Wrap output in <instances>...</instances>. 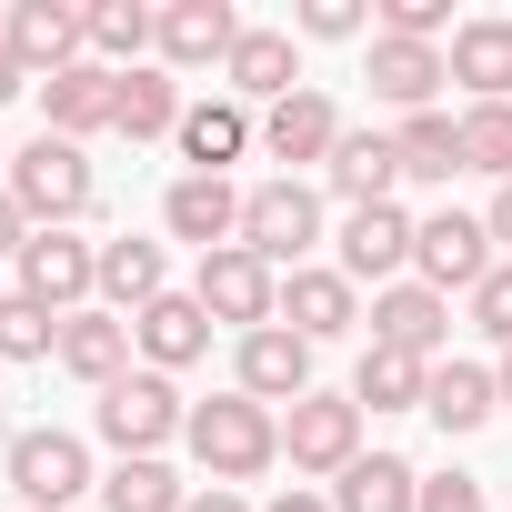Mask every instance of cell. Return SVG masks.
I'll list each match as a JSON object with an SVG mask.
<instances>
[{
    "label": "cell",
    "mask_w": 512,
    "mask_h": 512,
    "mask_svg": "<svg viewBox=\"0 0 512 512\" xmlns=\"http://www.w3.org/2000/svg\"><path fill=\"white\" fill-rule=\"evenodd\" d=\"M161 231H171V241H191V251H221V241H241V191H231V181L181 171V181L161 191Z\"/></svg>",
    "instance_id": "15"
},
{
    "label": "cell",
    "mask_w": 512,
    "mask_h": 512,
    "mask_svg": "<svg viewBox=\"0 0 512 512\" xmlns=\"http://www.w3.org/2000/svg\"><path fill=\"white\" fill-rule=\"evenodd\" d=\"M412 231H422V221H412L402 201L352 211V221H342V262H332V272H342L352 292H362V282H372V292H392V282L412 272Z\"/></svg>",
    "instance_id": "10"
},
{
    "label": "cell",
    "mask_w": 512,
    "mask_h": 512,
    "mask_svg": "<svg viewBox=\"0 0 512 512\" xmlns=\"http://www.w3.org/2000/svg\"><path fill=\"white\" fill-rule=\"evenodd\" d=\"M131 342H141V372H191V362L211 352V312H201L191 292H161V302L131 322Z\"/></svg>",
    "instance_id": "20"
},
{
    "label": "cell",
    "mask_w": 512,
    "mask_h": 512,
    "mask_svg": "<svg viewBox=\"0 0 512 512\" xmlns=\"http://www.w3.org/2000/svg\"><path fill=\"white\" fill-rule=\"evenodd\" d=\"M422 392H432V362H412V352H362V372H352V402L362 412H422Z\"/></svg>",
    "instance_id": "30"
},
{
    "label": "cell",
    "mask_w": 512,
    "mask_h": 512,
    "mask_svg": "<svg viewBox=\"0 0 512 512\" xmlns=\"http://www.w3.org/2000/svg\"><path fill=\"white\" fill-rule=\"evenodd\" d=\"M21 241H31V221H21V201L0 191V262H21Z\"/></svg>",
    "instance_id": "40"
},
{
    "label": "cell",
    "mask_w": 512,
    "mask_h": 512,
    "mask_svg": "<svg viewBox=\"0 0 512 512\" xmlns=\"http://www.w3.org/2000/svg\"><path fill=\"white\" fill-rule=\"evenodd\" d=\"M472 322H482V332L512 352V262H492V272H482V292H472Z\"/></svg>",
    "instance_id": "38"
},
{
    "label": "cell",
    "mask_w": 512,
    "mask_h": 512,
    "mask_svg": "<svg viewBox=\"0 0 512 512\" xmlns=\"http://www.w3.org/2000/svg\"><path fill=\"white\" fill-rule=\"evenodd\" d=\"M412 272L452 302V292H482V272H492V231L472 221V211H432L422 231H412Z\"/></svg>",
    "instance_id": "11"
},
{
    "label": "cell",
    "mask_w": 512,
    "mask_h": 512,
    "mask_svg": "<svg viewBox=\"0 0 512 512\" xmlns=\"http://www.w3.org/2000/svg\"><path fill=\"white\" fill-rule=\"evenodd\" d=\"M332 512H422V472L402 452H362L342 482H332Z\"/></svg>",
    "instance_id": "29"
},
{
    "label": "cell",
    "mask_w": 512,
    "mask_h": 512,
    "mask_svg": "<svg viewBox=\"0 0 512 512\" xmlns=\"http://www.w3.org/2000/svg\"><path fill=\"white\" fill-rule=\"evenodd\" d=\"M0 191L21 201V221L31 231H71L91 201H101V171H91V151L81 141H61V131H41L31 151H11V171H0Z\"/></svg>",
    "instance_id": "2"
},
{
    "label": "cell",
    "mask_w": 512,
    "mask_h": 512,
    "mask_svg": "<svg viewBox=\"0 0 512 512\" xmlns=\"http://www.w3.org/2000/svg\"><path fill=\"white\" fill-rule=\"evenodd\" d=\"M442 31H462L452 0H382V41H432L442 51Z\"/></svg>",
    "instance_id": "36"
},
{
    "label": "cell",
    "mask_w": 512,
    "mask_h": 512,
    "mask_svg": "<svg viewBox=\"0 0 512 512\" xmlns=\"http://www.w3.org/2000/svg\"><path fill=\"white\" fill-rule=\"evenodd\" d=\"M292 31H302V41H362V31H372V11H362V0H302Z\"/></svg>",
    "instance_id": "37"
},
{
    "label": "cell",
    "mask_w": 512,
    "mask_h": 512,
    "mask_svg": "<svg viewBox=\"0 0 512 512\" xmlns=\"http://www.w3.org/2000/svg\"><path fill=\"white\" fill-rule=\"evenodd\" d=\"M392 151H402V181H452L462 171V121L452 111H412L392 131Z\"/></svg>",
    "instance_id": "32"
},
{
    "label": "cell",
    "mask_w": 512,
    "mask_h": 512,
    "mask_svg": "<svg viewBox=\"0 0 512 512\" xmlns=\"http://www.w3.org/2000/svg\"><path fill=\"white\" fill-rule=\"evenodd\" d=\"M0 362H61V322L21 292H0Z\"/></svg>",
    "instance_id": "35"
},
{
    "label": "cell",
    "mask_w": 512,
    "mask_h": 512,
    "mask_svg": "<svg viewBox=\"0 0 512 512\" xmlns=\"http://www.w3.org/2000/svg\"><path fill=\"white\" fill-rule=\"evenodd\" d=\"M11 272H21V282H11L21 302H41L51 322H71V312L101 302V241H81V231H31Z\"/></svg>",
    "instance_id": "3"
},
{
    "label": "cell",
    "mask_w": 512,
    "mask_h": 512,
    "mask_svg": "<svg viewBox=\"0 0 512 512\" xmlns=\"http://www.w3.org/2000/svg\"><path fill=\"white\" fill-rule=\"evenodd\" d=\"M231 41H241V11H231V0H171L151 51H161V71H221Z\"/></svg>",
    "instance_id": "12"
},
{
    "label": "cell",
    "mask_w": 512,
    "mask_h": 512,
    "mask_svg": "<svg viewBox=\"0 0 512 512\" xmlns=\"http://www.w3.org/2000/svg\"><path fill=\"white\" fill-rule=\"evenodd\" d=\"M262 512H332V492H312V482H292V492H272Z\"/></svg>",
    "instance_id": "41"
},
{
    "label": "cell",
    "mask_w": 512,
    "mask_h": 512,
    "mask_svg": "<svg viewBox=\"0 0 512 512\" xmlns=\"http://www.w3.org/2000/svg\"><path fill=\"white\" fill-rule=\"evenodd\" d=\"M452 81L472 101H512V21L502 11H482V21L452 31Z\"/></svg>",
    "instance_id": "26"
},
{
    "label": "cell",
    "mask_w": 512,
    "mask_h": 512,
    "mask_svg": "<svg viewBox=\"0 0 512 512\" xmlns=\"http://www.w3.org/2000/svg\"><path fill=\"white\" fill-rule=\"evenodd\" d=\"M131 352H141V342H131V322H121V312H101V302L61 322V372H71V382H91V392H111V382L131 372Z\"/></svg>",
    "instance_id": "21"
},
{
    "label": "cell",
    "mask_w": 512,
    "mask_h": 512,
    "mask_svg": "<svg viewBox=\"0 0 512 512\" xmlns=\"http://www.w3.org/2000/svg\"><path fill=\"white\" fill-rule=\"evenodd\" d=\"M342 131H352V121L332 111V91H292V101L262 111V151H272V161H332Z\"/></svg>",
    "instance_id": "22"
},
{
    "label": "cell",
    "mask_w": 512,
    "mask_h": 512,
    "mask_svg": "<svg viewBox=\"0 0 512 512\" xmlns=\"http://www.w3.org/2000/svg\"><path fill=\"white\" fill-rule=\"evenodd\" d=\"M101 442L121 452V462H161V442L171 432H191V412H181V392H171V372H121L111 392H101Z\"/></svg>",
    "instance_id": "5"
},
{
    "label": "cell",
    "mask_w": 512,
    "mask_h": 512,
    "mask_svg": "<svg viewBox=\"0 0 512 512\" xmlns=\"http://www.w3.org/2000/svg\"><path fill=\"white\" fill-rule=\"evenodd\" d=\"M462 171L512 181V101H472L462 111Z\"/></svg>",
    "instance_id": "34"
},
{
    "label": "cell",
    "mask_w": 512,
    "mask_h": 512,
    "mask_svg": "<svg viewBox=\"0 0 512 512\" xmlns=\"http://www.w3.org/2000/svg\"><path fill=\"white\" fill-rule=\"evenodd\" d=\"M312 241H322V191L312 181H262V191H241V251H262L272 272H302L312 262Z\"/></svg>",
    "instance_id": "4"
},
{
    "label": "cell",
    "mask_w": 512,
    "mask_h": 512,
    "mask_svg": "<svg viewBox=\"0 0 512 512\" xmlns=\"http://www.w3.org/2000/svg\"><path fill=\"white\" fill-rule=\"evenodd\" d=\"M111 101H121V71H101V61H71V71H51V81H41V121H51L61 141L111 131Z\"/></svg>",
    "instance_id": "19"
},
{
    "label": "cell",
    "mask_w": 512,
    "mask_h": 512,
    "mask_svg": "<svg viewBox=\"0 0 512 512\" xmlns=\"http://www.w3.org/2000/svg\"><path fill=\"white\" fill-rule=\"evenodd\" d=\"M181 442L201 452V472H211L221 492H241L251 472L282 462V412L251 402V392H221V402H191V432H181Z\"/></svg>",
    "instance_id": "1"
},
{
    "label": "cell",
    "mask_w": 512,
    "mask_h": 512,
    "mask_svg": "<svg viewBox=\"0 0 512 512\" xmlns=\"http://www.w3.org/2000/svg\"><path fill=\"white\" fill-rule=\"evenodd\" d=\"M171 292V262H161V241H101V312H121V322H141L151 302Z\"/></svg>",
    "instance_id": "23"
},
{
    "label": "cell",
    "mask_w": 512,
    "mask_h": 512,
    "mask_svg": "<svg viewBox=\"0 0 512 512\" xmlns=\"http://www.w3.org/2000/svg\"><path fill=\"white\" fill-rule=\"evenodd\" d=\"M422 512H482V482L472 472H432L422 482Z\"/></svg>",
    "instance_id": "39"
},
{
    "label": "cell",
    "mask_w": 512,
    "mask_h": 512,
    "mask_svg": "<svg viewBox=\"0 0 512 512\" xmlns=\"http://www.w3.org/2000/svg\"><path fill=\"white\" fill-rule=\"evenodd\" d=\"M0 472H11L21 512H71V502L91 492V452H81V432H51V422L11 432V452H0Z\"/></svg>",
    "instance_id": "6"
},
{
    "label": "cell",
    "mask_w": 512,
    "mask_h": 512,
    "mask_svg": "<svg viewBox=\"0 0 512 512\" xmlns=\"http://www.w3.org/2000/svg\"><path fill=\"white\" fill-rule=\"evenodd\" d=\"M171 141H181V161H191L201 181H221V171H231L251 141H262V131H251V111H241V101H191Z\"/></svg>",
    "instance_id": "24"
},
{
    "label": "cell",
    "mask_w": 512,
    "mask_h": 512,
    "mask_svg": "<svg viewBox=\"0 0 512 512\" xmlns=\"http://www.w3.org/2000/svg\"><path fill=\"white\" fill-rule=\"evenodd\" d=\"M282 452H292V472L342 482V472L362 462V402H352V392H302V402L282 412Z\"/></svg>",
    "instance_id": "8"
},
{
    "label": "cell",
    "mask_w": 512,
    "mask_h": 512,
    "mask_svg": "<svg viewBox=\"0 0 512 512\" xmlns=\"http://www.w3.org/2000/svg\"><path fill=\"white\" fill-rule=\"evenodd\" d=\"M101 502H111V512H181L191 482H181L171 462H111V472H101Z\"/></svg>",
    "instance_id": "33"
},
{
    "label": "cell",
    "mask_w": 512,
    "mask_h": 512,
    "mask_svg": "<svg viewBox=\"0 0 512 512\" xmlns=\"http://www.w3.org/2000/svg\"><path fill=\"white\" fill-rule=\"evenodd\" d=\"M181 512H251V502H241V492H221V482H211V492H191V502H181Z\"/></svg>",
    "instance_id": "43"
},
{
    "label": "cell",
    "mask_w": 512,
    "mask_h": 512,
    "mask_svg": "<svg viewBox=\"0 0 512 512\" xmlns=\"http://www.w3.org/2000/svg\"><path fill=\"white\" fill-rule=\"evenodd\" d=\"M231 362H241V392H251V402H272V412H292V402L312 392V342L282 332V322H272V332H241Z\"/></svg>",
    "instance_id": "14"
},
{
    "label": "cell",
    "mask_w": 512,
    "mask_h": 512,
    "mask_svg": "<svg viewBox=\"0 0 512 512\" xmlns=\"http://www.w3.org/2000/svg\"><path fill=\"white\" fill-rule=\"evenodd\" d=\"M181 111H191V101H181V81L141 61V71H121V101H111V131H121V141H171V131H181Z\"/></svg>",
    "instance_id": "27"
},
{
    "label": "cell",
    "mask_w": 512,
    "mask_h": 512,
    "mask_svg": "<svg viewBox=\"0 0 512 512\" xmlns=\"http://www.w3.org/2000/svg\"><path fill=\"white\" fill-rule=\"evenodd\" d=\"M21 91H31V71H21V61H11V41H0V111H11V101H21Z\"/></svg>",
    "instance_id": "42"
},
{
    "label": "cell",
    "mask_w": 512,
    "mask_h": 512,
    "mask_svg": "<svg viewBox=\"0 0 512 512\" xmlns=\"http://www.w3.org/2000/svg\"><path fill=\"white\" fill-rule=\"evenodd\" d=\"M362 81H372V101H392V111L412 121V111H432V91L452 81V51H432V41H382V31H372Z\"/></svg>",
    "instance_id": "13"
},
{
    "label": "cell",
    "mask_w": 512,
    "mask_h": 512,
    "mask_svg": "<svg viewBox=\"0 0 512 512\" xmlns=\"http://www.w3.org/2000/svg\"><path fill=\"white\" fill-rule=\"evenodd\" d=\"M442 332H452V302H442L432 282H392V292H372V342H382V352L432 362V352H442Z\"/></svg>",
    "instance_id": "17"
},
{
    "label": "cell",
    "mask_w": 512,
    "mask_h": 512,
    "mask_svg": "<svg viewBox=\"0 0 512 512\" xmlns=\"http://www.w3.org/2000/svg\"><path fill=\"white\" fill-rule=\"evenodd\" d=\"M151 41H161V11H141V0H91V61L101 71H141Z\"/></svg>",
    "instance_id": "31"
},
{
    "label": "cell",
    "mask_w": 512,
    "mask_h": 512,
    "mask_svg": "<svg viewBox=\"0 0 512 512\" xmlns=\"http://www.w3.org/2000/svg\"><path fill=\"white\" fill-rule=\"evenodd\" d=\"M0 171H11V151H0Z\"/></svg>",
    "instance_id": "46"
},
{
    "label": "cell",
    "mask_w": 512,
    "mask_h": 512,
    "mask_svg": "<svg viewBox=\"0 0 512 512\" xmlns=\"http://www.w3.org/2000/svg\"><path fill=\"white\" fill-rule=\"evenodd\" d=\"M362 322V292L332 272V262H302L292 282H282V332H302V342H342Z\"/></svg>",
    "instance_id": "16"
},
{
    "label": "cell",
    "mask_w": 512,
    "mask_h": 512,
    "mask_svg": "<svg viewBox=\"0 0 512 512\" xmlns=\"http://www.w3.org/2000/svg\"><path fill=\"white\" fill-rule=\"evenodd\" d=\"M191 302H201L211 322H241V332H272V322H282V272L262 262V251L221 241V251H201V282H191Z\"/></svg>",
    "instance_id": "7"
},
{
    "label": "cell",
    "mask_w": 512,
    "mask_h": 512,
    "mask_svg": "<svg viewBox=\"0 0 512 512\" xmlns=\"http://www.w3.org/2000/svg\"><path fill=\"white\" fill-rule=\"evenodd\" d=\"M0 41H11V61L31 81H51V71L91 61V11H71V0H11V11H0Z\"/></svg>",
    "instance_id": "9"
},
{
    "label": "cell",
    "mask_w": 512,
    "mask_h": 512,
    "mask_svg": "<svg viewBox=\"0 0 512 512\" xmlns=\"http://www.w3.org/2000/svg\"><path fill=\"white\" fill-rule=\"evenodd\" d=\"M492 382H502V412H512V352H502V372H492Z\"/></svg>",
    "instance_id": "45"
},
{
    "label": "cell",
    "mask_w": 512,
    "mask_h": 512,
    "mask_svg": "<svg viewBox=\"0 0 512 512\" xmlns=\"http://www.w3.org/2000/svg\"><path fill=\"white\" fill-rule=\"evenodd\" d=\"M482 231H492V241H512V181L492 191V211H482Z\"/></svg>",
    "instance_id": "44"
},
{
    "label": "cell",
    "mask_w": 512,
    "mask_h": 512,
    "mask_svg": "<svg viewBox=\"0 0 512 512\" xmlns=\"http://www.w3.org/2000/svg\"><path fill=\"white\" fill-rule=\"evenodd\" d=\"M422 412L462 442V432H482L492 412H502V382L482 372V362H432V392H422Z\"/></svg>",
    "instance_id": "28"
},
{
    "label": "cell",
    "mask_w": 512,
    "mask_h": 512,
    "mask_svg": "<svg viewBox=\"0 0 512 512\" xmlns=\"http://www.w3.org/2000/svg\"><path fill=\"white\" fill-rule=\"evenodd\" d=\"M221 81H231V101L251 111V101H292L302 91V51H292V31H241L231 41V61H221Z\"/></svg>",
    "instance_id": "18"
},
{
    "label": "cell",
    "mask_w": 512,
    "mask_h": 512,
    "mask_svg": "<svg viewBox=\"0 0 512 512\" xmlns=\"http://www.w3.org/2000/svg\"><path fill=\"white\" fill-rule=\"evenodd\" d=\"M322 181H332L352 211L392 201V181H402V151H392V131H342V141H332V161H322Z\"/></svg>",
    "instance_id": "25"
}]
</instances>
